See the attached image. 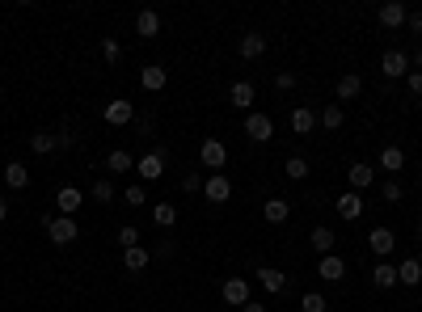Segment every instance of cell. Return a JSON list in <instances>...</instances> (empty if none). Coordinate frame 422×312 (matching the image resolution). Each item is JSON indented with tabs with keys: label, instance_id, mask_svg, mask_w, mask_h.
<instances>
[{
	"label": "cell",
	"instance_id": "cell-1",
	"mask_svg": "<svg viewBox=\"0 0 422 312\" xmlns=\"http://www.w3.org/2000/svg\"><path fill=\"white\" fill-rule=\"evenodd\" d=\"M42 232L51 237V245H72L80 237V228H76L72 216H51V211H42Z\"/></svg>",
	"mask_w": 422,
	"mask_h": 312
},
{
	"label": "cell",
	"instance_id": "cell-2",
	"mask_svg": "<svg viewBox=\"0 0 422 312\" xmlns=\"http://www.w3.org/2000/svg\"><path fill=\"white\" fill-rule=\"evenodd\" d=\"M245 135H249L254 144H266V139L275 135V118H271V114H262V110L245 114Z\"/></svg>",
	"mask_w": 422,
	"mask_h": 312
},
{
	"label": "cell",
	"instance_id": "cell-3",
	"mask_svg": "<svg viewBox=\"0 0 422 312\" xmlns=\"http://www.w3.org/2000/svg\"><path fill=\"white\" fill-rule=\"evenodd\" d=\"M220 296H224V304H232V308H245V304L254 300V292H249V283H245L241 275H232V279H224V287H220Z\"/></svg>",
	"mask_w": 422,
	"mask_h": 312
},
{
	"label": "cell",
	"instance_id": "cell-4",
	"mask_svg": "<svg viewBox=\"0 0 422 312\" xmlns=\"http://www.w3.org/2000/svg\"><path fill=\"white\" fill-rule=\"evenodd\" d=\"M380 72H385L389 80L410 76V55H406V51H385V55H380Z\"/></svg>",
	"mask_w": 422,
	"mask_h": 312
},
{
	"label": "cell",
	"instance_id": "cell-5",
	"mask_svg": "<svg viewBox=\"0 0 422 312\" xmlns=\"http://www.w3.org/2000/svg\"><path fill=\"white\" fill-rule=\"evenodd\" d=\"M101 114H106V123H110V127H131V123H135V106H131V101H123V97L106 101V110H101Z\"/></svg>",
	"mask_w": 422,
	"mask_h": 312
},
{
	"label": "cell",
	"instance_id": "cell-6",
	"mask_svg": "<svg viewBox=\"0 0 422 312\" xmlns=\"http://www.w3.org/2000/svg\"><path fill=\"white\" fill-rule=\"evenodd\" d=\"M199 161H203L207 169H224V165H228V148L211 135V139H203V144H199Z\"/></svg>",
	"mask_w": 422,
	"mask_h": 312
},
{
	"label": "cell",
	"instance_id": "cell-7",
	"mask_svg": "<svg viewBox=\"0 0 422 312\" xmlns=\"http://www.w3.org/2000/svg\"><path fill=\"white\" fill-rule=\"evenodd\" d=\"M135 173H139L144 182H156V177L165 173V148H156V152H144V156L135 161Z\"/></svg>",
	"mask_w": 422,
	"mask_h": 312
},
{
	"label": "cell",
	"instance_id": "cell-8",
	"mask_svg": "<svg viewBox=\"0 0 422 312\" xmlns=\"http://www.w3.org/2000/svg\"><path fill=\"white\" fill-rule=\"evenodd\" d=\"M228 101H232L237 110H245V114H254V101H258V89H254L249 80H237V85L228 89Z\"/></svg>",
	"mask_w": 422,
	"mask_h": 312
},
{
	"label": "cell",
	"instance_id": "cell-9",
	"mask_svg": "<svg viewBox=\"0 0 422 312\" xmlns=\"http://www.w3.org/2000/svg\"><path fill=\"white\" fill-rule=\"evenodd\" d=\"M203 194H207V203H228V199H232V182H228L224 173H211V177L203 182Z\"/></svg>",
	"mask_w": 422,
	"mask_h": 312
},
{
	"label": "cell",
	"instance_id": "cell-10",
	"mask_svg": "<svg viewBox=\"0 0 422 312\" xmlns=\"http://www.w3.org/2000/svg\"><path fill=\"white\" fill-rule=\"evenodd\" d=\"M406 17H410V8H406L402 0L380 4V25H385V30H402V25H406Z\"/></svg>",
	"mask_w": 422,
	"mask_h": 312
},
{
	"label": "cell",
	"instance_id": "cell-11",
	"mask_svg": "<svg viewBox=\"0 0 422 312\" xmlns=\"http://www.w3.org/2000/svg\"><path fill=\"white\" fill-rule=\"evenodd\" d=\"M237 51H241V59H262V55H266V34H258V30L241 34Z\"/></svg>",
	"mask_w": 422,
	"mask_h": 312
},
{
	"label": "cell",
	"instance_id": "cell-12",
	"mask_svg": "<svg viewBox=\"0 0 422 312\" xmlns=\"http://www.w3.org/2000/svg\"><path fill=\"white\" fill-rule=\"evenodd\" d=\"M80 203H85V194H80L76 186H59V194H55V207H59V216H72V220H76Z\"/></svg>",
	"mask_w": 422,
	"mask_h": 312
},
{
	"label": "cell",
	"instance_id": "cell-13",
	"mask_svg": "<svg viewBox=\"0 0 422 312\" xmlns=\"http://www.w3.org/2000/svg\"><path fill=\"white\" fill-rule=\"evenodd\" d=\"M334 211H338L342 220H359V216H364V194H359V190H347V194H338Z\"/></svg>",
	"mask_w": 422,
	"mask_h": 312
},
{
	"label": "cell",
	"instance_id": "cell-14",
	"mask_svg": "<svg viewBox=\"0 0 422 312\" xmlns=\"http://www.w3.org/2000/svg\"><path fill=\"white\" fill-rule=\"evenodd\" d=\"M393 245H397L393 228H372V232H368V249H372L376 258H389V254H393Z\"/></svg>",
	"mask_w": 422,
	"mask_h": 312
},
{
	"label": "cell",
	"instance_id": "cell-15",
	"mask_svg": "<svg viewBox=\"0 0 422 312\" xmlns=\"http://www.w3.org/2000/svg\"><path fill=\"white\" fill-rule=\"evenodd\" d=\"M317 275H321L325 283H342V279H347V262H342L338 254H325V258L317 262Z\"/></svg>",
	"mask_w": 422,
	"mask_h": 312
},
{
	"label": "cell",
	"instance_id": "cell-16",
	"mask_svg": "<svg viewBox=\"0 0 422 312\" xmlns=\"http://www.w3.org/2000/svg\"><path fill=\"white\" fill-rule=\"evenodd\" d=\"M139 85H144L148 93H161V89L169 85V72H165L161 63H148V68H139Z\"/></svg>",
	"mask_w": 422,
	"mask_h": 312
},
{
	"label": "cell",
	"instance_id": "cell-17",
	"mask_svg": "<svg viewBox=\"0 0 422 312\" xmlns=\"http://www.w3.org/2000/svg\"><path fill=\"white\" fill-rule=\"evenodd\" d=\"M309 245H313V254H321V258H325V254H334L338 237H334V228H325V224H321V228H313V232H309Z\"/></svg>",
	"mask_w": 422,
	"mask_h": 312
},
{
	"label": "cell",
	"instance_id": "cell-18",
	"mask_svg": "<svg viewBox=\"0 0 422 312\" xmlns=\"http://www.w3.org/2000/svg\"><path fill=\"white\" fill-rule=\"evenodd\" d=\"M372 283H376L380 292H389V287H397V266H393L389 258H380V262L372 266Z\"/></svg>",
	"mask_w": 422,
	"mask_h": 312
},
{
	"label": "cell",
	"instance_id": "cell-19",
	"mask_svg": "<svg viewBox=\"0 0 422 312\" xmlns=\"http://www.w3.org/2000/svg\"><path fill=\"white\" fill-rule=\"evenodd\" d=\"M135 34H139V38H156V34H161V13H156V8H144V13L135 17Z\"/></svg>",
	"mask_w": 422,
	"mask_h": 312
},
{
	"label": "cell",
	"instance_id": "cell-20",
	"mask_svg": "<svg viewBox=\"0 0 422 312\" xmlns=\"http://www.w3.org/2000/svg\"><path fill=\"white\" fill-rule=\"evenodd\" d=\"M334 93H338V106H342V101H355V97L364 93V76H355V72H347V76L338 80V89H334Z\"/></svg>",
	"mask_w": 422,
	"mask_h": 312
},
{
	"label": "cell",
	"instance_id": "cell-21",
	"mask_svg": "<svg viewBox=\"0 0 422 312\" xmlns=\"http://www.w3.org/2000/svg\"><path fill=\"white\" fill-rule=\"evenodd\" d=\"M347 177H351V190H368V186L376 182V169H372V165H364V161H355V165L347 169Z\"/></svg>",
	"mask_w": 422,
	"mask_h": 312
},
{
	"label": "cell",
	"instance_id": "cell-22",
	"mask_svg": "<svg viewBox=\"0 0 422 312\" xmlns=\"http://www.w3.org/2000/svg\"><path fill=\"white\" fill-rule=\"evenodd\" d=\"M287 216H292V203H287V199H266V203H262V220H266V224H283Z\"/></svg>",
	"mask_w": 422,
	"mask_h": 312
},
{
	"label": "cell",
	"instance_id": "cell-23",
	"mask_svg": "<svg viewBox=\"0 0 422 312\" xmlns=\"http://www.w3.org/2000/svg\"><path fill=\"white\" fill-rule=\"evenodd\" d=\"M148 262H152V254H148L144 245H135V249H123V270L139 275V270H148Z\"/></svg>",
	"mask_w": 422,
	"mask_h": 312
},
{
	"label": "cell",
	"instance_id": "cell-24",
	"mask_svg": "<svg viewBox=\"0 0 422 312\" xmlns=\"http://www.w3.org/2000/svg\"><path fill=\"white\" fill-rule=\"evenodd\" d=\"M258 283H262L271 296H279V292L287 287V275H283V270H275V266H258Z\"/></svg>",
	"mask_w": 422,
	"mask_h": 312
},
{
	"label": "cell",
	"instance_id": "cell-25",
	"mask_svg": "<svg viewBox=\"0 0 422 312\" xmlns=\"http://www.w3.org/2000/svg\"><path fill=\"white\" fill-rule=\"evenodd\" d=\"M397 283H406V287H418V283H422V262H418V258H406V262H397Z\"/></svg>",
	"mask_w": 422,
	"mask_h": 312
},
{
	"label": "cell",
	"instance_id": "cell-26",
	"mask_svg": "<svg viewBox=\"0 0 422 312\" xmlns=\"http://www.w3.org/2000/svg\"><path fill=\"white\" fill-rule=\"evenodd\" d=\"M380 169H385V173H402V169H406V152H402L397 144L380 148Z\"/></svg>",
	"mask_w": 422,
	"mask_h": 312
},
{
	"label": "cell",
	"instance_id": "cell-27",
	"mask_svg": "<svg viewBox=\"0 0 422 312\" xmlns=\"http://www.w3.org/2000/svg\"><path fill=\"white\" fill-rule=\"evenodd\" d=\"M4 182H8V190H25L30 186V169L21 161H8L4 165Z\"/></svg>",
	"mask_w": 422,
	"mask_h": 312
},
{
	"label": "cell",
	"instance_id": "cell-28",
	"mask_svg": "<svg viewBox=\"0 0 422 312\" xmlns=\"http://www.w3.org/2000/svg\"><path fill=\"white\" fill-rule=\"evenodd\" d=\"M313 123H317V118H313L309 106H296V110H292V131H296V135H313Z\"/></svg>",
	"mask_w": 422,
	"mask_h": 312
},
{
	"label": "cell",
	"instance_id": "cell-29",
	"mask_svg": "<svg viewBox=\"0 0 422 312\" xmlns=\"http://www.w3.org/2000/svg\"><path fill=\"white\" fill-rule=\"evenodd\" d=\"M152 224L156 228H173L178 224V203H156L152 207Z\"/></svg>",
	"mask_w": 422,
	"mask_h": 312
},
{
	"label": "cell",
	"instance_id": "cell-30",
	"mask_svg": "<svg viewBox=\"0 0 422 312\" xmlns=\"http://www.w3.org/2000/svg\"><path fill=\"white\" fill-rule=\"evenodd\" d=\"M106 169H110V177H114V173H127V169H135V161H131V152L114 148V152L106 156Z\"/></svg>",
	"mask_w": 422,
	"mask_h": 312
},
{
	"label": "cell",
	"instance_id": "cell-31",
	"mask_svg": "<svg viewBox=\"0 0 422 312\" xmlns=\"http://www.w3.org/2000/svg\"><path fill=\"white\" fill-rule=\"evenodd\" d=\"M30 152H38V156L55 152V131H34L30 135Z\"/></svg>",
	"mask_w": 422,
	"mask_h": 312
},
{
	"label": "cell",
	"instance_id": "cell-32",
	"mask_svg": "<svg viewBox=\"0 0 422 312\" xmlns=\"http://www.w3.org/2000/svg\"><path fill=\"white\" fill-rule=\"evenodd\" d=\"M342 123H347V114H342V106H338V101L321 110V127H325V131H338Z\"/></svg>",
	"mask_w": 422,
	"mask_h": 312
},
{
	"label": "cell",
	"instance_id": "cell-33",
	"mask_svg": "<svg viewBox=\"0 0 422 312\" xmlns=\"http://www.w3.org/2000/svg\"><path fill=\"white\" fill-rule=\"evenodd\" d=\"M283 173H287L292 182H304V177H309V161H304V156H287V165H283Z\"/></svg>",
	"mask_w": 422,
	"mask_h": 312
},
{
	"label": "cell",
	"instance_id": "cell-34",
	"mask_svg": "<svg viewBox=\"0 0 422 312\" xmlns=\"http://www.w3.org/2000/svg\"><path fill=\"white\" fill-rule=\"evenodd\" d=\"M325 308H330V300L321 292H304L300 296V312H325Z\"/></svg>",
	"mask_w": 422,
	"mask_h": 312
},
{
	"label": "cell",
	"instance_id": "cell-35",
	"mask_svg": "<svg viewBox=\"0 0 422 312\" xmlns=\"http://www.w3.org/2000/svg\"><path fill=\"white\" fill-rule=\"evenodd\" d=\"M139 241H144V232H139L135 224H123V228H118V245H123V249H135Z\"/></svg>",
	"mask_w": 422,
	"mask_h": 312
},
{
	"label": "cell",
	"instance_id": "cell-36",
	"mask_svg": "<svg viewBox=\"0 0 422 312\" xmlns=\"http://www.w3.org/2000/svg\"><path fill=\"white\" fill-rule=\"evenodd\" d=\"M93 199H97V203H114V182H110V177H97V182H93Z\"/></svg>",
	"mask_w": 422,
	"mask_h": 312
},
{
	"label": "cell",
	"instance_id": "cell-37",
	"mask_svg": "<svg viewBox=\"0 0 422 312\" xmlns=\"http://www.w3.org/2000/svg\"><path fill=\"white\" fill-rule=\"evenodd\" d=\"M76 139H80V135H72V127H63V131H55V148H59V152H68V148H76Z\"/></svg>",
	"mask_w": 422,
	"mask_h": 312
},
{
	"label": "cell",
	"instance_id": "cell-38",
	"mask_svg": "<svg viewBox=\"0 0 422 312\" xmlns=\"http://www.w3.org/2000/svg\"><path fill=\"white\" fill-rule=\"evenodd\" d=\"M101 55H106V63H118V59H123V46H118L114 38H106V42H101Z\"/></svg>",
	"mask_w": 422,
	"mask_h": 312
},
{
	"label": "cell",
	"instance_id": "cell-39",
	"mask_svg": "<svg viewBox=\"0 0 422 312\" xmlns=\"http://www.w3.org/2000/svg\"><path fill=\"white\" fill-rule=\"evenodd\" d=\"M380 194H385V203H402V194H406V190H402V182H385V186H380Z\"/></svg>",
	"mask_w": 422,
	"mask_h": 312
},
{
	"label": "cell",
	"instance_id": "cell-40",
	"mask_svg": "<svg viewBox=\"0 0 422 312\" xmlns=\"http://www.w3.org/2000/svg\"><path fill=\"white\" fill-rule=\"evenodd\" d=\"M275 89H279V93H292V89H296V72H279V76H275Z\"/></svg>",
	"mask_w": 422,
	"mask_h": 312
},
{
	"label": "cell",
	"instance_id": "cell-41",
	"mask_svg": "<svg viewBox=\"0 0 422 312\" xmlns=\"http://www.w3.org/2000/svg\"><path fill=\"white\" fill-rule=\"evenodd\" d=\"M123 199H127V207H144V203H148V199H144V186H127Z\"/></svg>",
	"mask_w": 422,
	"mask_h": 312
},
{
	"label": "cell",
	"instance_id": "cell-42",
	"mask_svg": "<svg viewBox=\"0 0 422 312\" xmlns=\"http://www.w3.org/2000/svg\"><path fill=\"white\" fill-rule=\"evenodd\" d=\"M182 190H186V194L203 190V177H199V173H186V177H182Z\"/></svg>",
	"mask_w": 422,
	"mask_h": 312
},
{
	"label": "cell",
	"instance_id": "cell-43",
	"mask_svg": "<svg viewBox=\"0 0 422 312\" xmlns=\"http://www.w3.org/2000/svg\"><path fill=\"white\" fill-rule=\"evenodd\" d=\"M406 85H410V93H414V97H422V72H410V76H406Z\"/></svg>",
	"mask_w": 422,
	"mask_h": 312
},
{
	"label": "cell",
	"instance_id": "cell-44",
	"mask_svg": "<svg viewBox=\"0 0 422 312\" xmlns=\"http://www.w3.org/2000/svg\"><path fill=\"white\" fill-rule=\"evenodd\" d=\"M406 25H410L414 34H422V13H410V17H406Z\"/></svg>",
	"mask_w": 422,
	"mask_h": 312
},
{
	"label": "cell",
	"instance_id": "cell-45",
	"mask_svg": "<svg viewBox=\"0 0 422 312\" xmlns=\"http://www.w3.org/2000/svg\"><path fill=\"white\" fill-rule=\"evenodd\" d=\"M156 258H173V241H161V245H156Z\"/></svg>",
	"mask_w": 422,
	"mask_h": 312
},
{
	"label": "cell",
	"instance_id": "cell-46",
	"mask_svg": "<svg viewBox=\"0 0 422 312\" xmlns=\"http://www.w3.org/2000/svg\"><path fill=\"white\" fill-rule=\"evenodd\" d=\"M410 72H422V46L414 51V59H410Z\"/></svg>",
	"mask_w": 422,
	"mask_h": 312
},
{
	"label": "cell",
	"instance_id": "cell-47",
	"mask_svg": "<svg viewBox=\"0 0 422 312\" xmlns=\"http://www.w3.org/2000/svg\"><path fill=\"white\" fill-rule=\"evenodd\" d=\"M241 312H266V304H258V300H249V304H245V308Z\"/></svg>",
	"mask_w": 422,
	"mask_h": 312
},
{
	"label": "cell",
	"instance_id": "cell-48",
	"mask_svg": "<svg viewBox=\"0 0 422 312\" xmlns=\"http://www.w3.org/2000/svg\"><path fill=\"white\" fill-rule=\"evenodd\" d=\"M4 220H8V203L0 199V224H4Z\"/></svg>",
	"mask_w": 422,
	"mask_h": 312
},
{
	"label": "cell",
	"instance_id": "cell-49",
	"mask_svg": "<svg viewBox=\"0 0 422 312\" xmlns=\"http://www.w3.org/2000/svg\"><path fill=\"white\" fill-rule=\"evenodd\" d=\"M418 241H422V224H418Z\"/></svg>",
	"mask_w": 422,
	"mask_h": 312
}]
</instances>
